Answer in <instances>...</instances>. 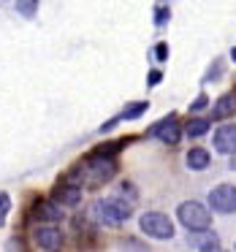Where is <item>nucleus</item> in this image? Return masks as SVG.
Here are the masks:
<instances>
[{
    "instance_id": "obj_1",
    "label": "nucleus",
    "mask_w": 236,
    "mask_h": 252,
    "mask_svg": "<svg viewBox=\"0 0 236 252\" xmlns=\"http://www.w3.org/2000/svg\"><path fill=\"white\" fill-rule=\"evenodd\" d=\"M176 217H179V222L185 225L190 233H193V230H209V225H212V212H209L203 203H198V201L179 203Z\"/></svg>"
},
{
    "instance_id": "obj_2",
    "label": "nucleus",
    "mask_w": 236,
    "mask_h": 252,
    "mask_svg": "<svg viewBox=\"0 0 236 252\" xmlns=\"http://www.w3.org/2000/svg\"><path fill=\"white\" fill-rule=\"evenodd\" d=\"M114 160L109 158V155H101V152H95L93 158L87 160V163L79 168V174H73V176H82L84 182H93V185H98V182H106V179H111L114 176Z\"/></svg>"
},
{
    "instance_id": "obj_3",
    "label": "nucleus",
    "mask_w": 236,
    "mask_h": 252,
    "mask_svg": "<svg viewBox=\"0 0 236 252\" xmlns=\"http://www.w3.org/2000/svg\"><path fill=\"white\" fill-rule=\"evenodd\" d=\"M141 230L147 236H152V239L163 241L174 236V222L163 212H147V214H141Z\"/></svg>"
},
{
    "instance_id": "obj_4",
    "label": "nucleus",
    "mask_w": 236,
    "mask_h": 252,
    "mask_svg": "<svg viewBox=\"0 0 236 252\" xmlns=\"http://www.w3.org/2000/svg\"><path fill=\"white\" fill-rule=\"evenodd\" d=\"M95 214H98L103 222H109V225L125 222V220L131 217V203H125L122 198H109V201L95 203Z\"/></svg>"
},
{
    "instance_id": "obj_5",
    "label": "nucleus",
    "mask_w": 236,
    "mask_h": 252,
    "mask_svg": "<svg viewBox=\"0 0 236 252\" xmlns=\"http://www.w3.org/2000/svg\"><path fill=\"white\" fill-rule=\"evenodd\" d=\"M209 209L220 214H234L236 212V187L234 185H220L209 192Z\"/></svg>"
},
{
    "instance_id": "obj_6",
    "label": "nucleus",
    "mask_w": 236,
    "mask_h": 252,
    "mask_svg": "<svg viewBox=\"0 0 236 252\" xmlns=\"http://www.w3.org/2000/svg\"><path fill=\"white\" fill-rule=\"evenodd\" d=\"M33 239H35V244L46 252H60V247H63V233L57 228H52V225H38Z\"/></svg>"
},
{
    "instance_id": "obj_7",
    "label": "nucleus",
    "mask_w": 236,
    "mask_h": 252,
    "mask_svg": "<svg viewBox=\"0 0 236 252\" xmlns=\"http://www.w3.org/2000/svg\"><path fill=\"white\" fill-rule=\"evenodd\" d=\"M152 136H158L163 144H169V147H174V144H179V136H182V127L176 125V117H169V120H160L158 125L152 127Z\"/></svg>"
},
{
    "instance_id": "obj_8",
    "label": "nucleus",
    "mask_w": 236,
    "mask_h": 252,
    "mask_svg": "<svg viewBox=\"0 0 236 252\" xmlns=\"http://www.w3.org/2000/svg\"><path fill=\"white\" fill-rule=\"evenodd\" d=\"M214 149L220 155H236V125H220L214 133Z\"/></svg>"
},
{
    "instance_id": "obj_9",
    "label": "nucleus",
    "mask_w": 236,
    "mask_h": 252,
    "mask_svg": "<svg viewBox=\"0 0 236 252\" xmlns=\"http://www.w3.org/2000/svg\"><path fill=\"white\" fill-rule=\"evenodd\" d=\"M55 201L60 206H76L82 201V187L79 185H60L55 190Z\"/></svg>"
},
{
    "instance_id": "obj_10",
    "label": "nucleus",
    "mask_w": 236,
    "mask_h": 252,
    "mask_svg": "<svg viewBox=\"0 0 236 252\" xmlns=\"http://www.w3.org/2000/svg\"><path fill=\"white\" fill-rule=\"evenodd\" d=\"M209 152L203 147H193L190 152H187V168L190 171H203V168H209Z\"/></svg>"
},
{
    "instance_id": "obj_11",
    "label": "nucleus",
    "mask_w": 236,
    "mask_h": 252,
    "mask_svg": "<svg viewBox=\"0 0 236 252\" xmlns=\"http://www.w3.org/2000/svg\"><path fill=\"white\" fill-rule=\"evenodd\" d=\"M187 241H190L193 247H201V250H209V247H220L217 236H214L212 230H193V233H187Z\"/></svg>"
},
{
    "instance_id": "obj_12",
    "label": "nucleus",
    "mask_w": 236,
    "mask_h": 252,
    "mask_svg": "<svg viewBox=\"0 0 236 252\" xmlns=\"http://www.w3.org/2000/svg\"><path fill=\"white\" fill-rule=\"evenodd\" d=\"M234 111H236V95H223V98L214 103L212 117L214 120H225V117H231Z\"/></svg>"
},
{
    "instance_id": "obj_13",
    "label": "nucleus",
    "mask_w": 236,
    "mask_h": 252,
    "mask_svg": "<svg viewBox=\"0 0 236 252\" xmlns=\"http://www.w3.org/2000/svg\"><path fill=\"white\" fill-rule=\"evenodd\" d=\"M35 217H41V220H52V222H55V220H63V212L60 209L55 206V203H35Z\"/></svg>"
},
{
    "instance_id": "obj_14",
    "label": "nucleus",
    "mask_w": 236,
    "mask_h": 252,
    "mask_svg": "<svg viewBox=\"0 0 236 252\" xmlns=\"http://www.w3.org/2000/svg\"><path fill=\"white\" fill-rule=\"evenodd\" d=\"M206 130H209V120H203V117H196V120H190L185 125V133H187V136H193V138L203 136Z\"/></svg>"
},
{
    "instance_id": "obj_15",
    "label": "nucleus",
    "mask_w": 236,
    "mask_h": 252,
    "mask_svg": "<svg viewBox=\"0 0 236 252\" xmlns=\"http://www.w3.org/2000/svg\"><path fill=\"white\" fill-rule=\"evenodd\" d=\"M144 111H147V103H133V106H128V109L122 111V120H136V117H141Z\"/></svg>"
},
{
    "instance_id": "obj_16",
    "label": "nucleus",
    "mask_w": 236,
    "mask_h": 252,
    "mask_svg": "<svg viewBox=\"0 0 236 252\" xmlns=\"http://www.w3.org/2000/svg\"><path fill=\"white\" fill-rule=\"evenodd\" d=\"M8 212H11V198L6 195V192H0V228L6 225V217Z\"/></svg>"
},
{
    "instance_id": "obj_17",
    "label": "nucleus",
    "mask_w": 236,
    "mask_h": 252,
    "mask_svg": "<svg viewBox=\"0 0 236 252\" xmlns=\"http://www.w3.org/2000/svg\"><path fill=\"white\" fill-rule=\"evenodd\" d=\"M169 19H171V11H169L166 6H158V8H155V25H158V28H163Z\"/></svg>"
},
{
    "instance_id": "obj_18",
    "label": "nucleus",
    "mask_w": 236,
    "mask_h": 252,
    "mask_svg": "<svg viewBox=\"0 0 236 252\" xmlns=\"http://www.w3.org/2000/svg\"><path fill=\"white\" fill-rule=\"evenodd\" d=\"M17 11L25 14V17H33V14L38 11V6H35V3H17Z\"/></svg>"
},
{
    "instance_id": "obj_19",
    "label": "nucleus",
    "mask_w": 236,
    "mask_h": 252,
    "mask_svg": "<svg viewBox=\"0 0 236 252\" xmlns=\"http://www.w3.org/2000/svg\"><path fill=\"white\" fill-rule=\"evenodd\" d=\"M206 103H209L206 95H198V98L190 103V111H201V109H206Z\"/></svg>"
},
{
    "instance_id": "obj_20",
    "label": "nucleus",
    "mask_w": 236,
    "mask_h": 252,
    "mask_svg": "<svg viewBox=\"0 0 236 252\" xmlns=\"http://www.w3.org/2000/svg\"><path fill=\"white\" fill-rule=\"evenodd\" d=\"M166 57H169V46H166V44H158V46H155V60L163 63Z\"/></svg>"
},
{
    "instance_id": "obj_21",
    "label": "nucleus",
    "mask_w": 236,
    "mask_h": 252,
    "mask_svg": "<svg viewBox=\"0 0 236 252\" xmlns=\"http://www.w3.org/2000/svg\"><path fill=\"white\" fill-rule=\"evenodd\" d=\"M160 79H163V76H160V71H152V73H149V84H152V87L160 82Z\"/></svg>"
},
{
    "instance_id": "obj_22",
    "label": "nucleus",
    "mask_w": 236,
    "mask_h": 252,
    "mask_svg": "<svg viewBox=\"0 0 236 252\" xmlns=\"http://www.w3.org/2000/svg\"><path fill=\"white\" fill-rule=\"evenodd\" d=\"M201 252H225L223 247H209V250H201Z\"/></svg>"
},
{
    "instance_id": "obj_23",
    "label": "nucleus",
    "mask_w": 236,
    "mask_h": 252,
    "mask_svg": "<svg viewBox=\"0 0 236 252\" xmlns=\"http://www.w3.org/2000/svg\"><path fill=\"white\" fill-rule=\"evenodd\" d=\"M231 168H236V155H231Z\"/></svg>"
},
{
    "instance_id": "obj_24",
    "label": "nucleus",
    "mask_w": 236,
    "mask_h": 252,
    "mask_svg": "<svg viewBox=\"0 0 236 252\" xmlns=\"http://www.w3.org/2000/svg\"><path fill=\"white\" fill-rule=\"evenodd\" d=\"M231 57H234V63H236V49H234V52H231Z\"/></svg>"
}]
</instances>
